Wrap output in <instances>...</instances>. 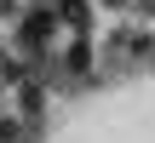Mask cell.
<instances>
[{
    "instance_id": "2",
    "label": "cell",
    "mask_w": 155,
    "mask_h": 143,
    "mask_svg": "<svg viewBox=\"0 0 155 143\" xmlns=\"http://www.w3.org/2000/svg\"><path fill=\"white\" fill-rule=\"evenodd\" d=\"M63 17H69L75 29H86V0H63Z\"/></svg>"
},
{
    "instance_id": "1",
    "label": "cell",
    "mask_w": 155,
    "mask_h": 143,
    "mask_svg": "<svg viewBox=\"0 0 155 143\" xmlns=\"http://www.w3.org/2000/svg\"><path fill=\"white\" fill-rule=\"evenodd\" d=\"M46 34H52V17H46V11H35V17H23V40H29V46H40Z\"/></svg>"
}]
</instances>
